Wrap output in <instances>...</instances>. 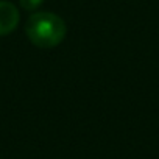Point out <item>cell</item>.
<instances>
[{
  "label": "cell",
  "instance_id": "cell-3",
  "mask_svg": "<svg viewBox=\"0 0 159 159\" xmlns=\"http://www.w3.org/2000/svg\"><path fill=\"white\" fill-rule=\"evenodd\" d=\"M44 2V0H19V3L24 10L27 11H34L41 7V3Z\"/></svg>",
  "mask_w": 159,
  "mask_h": 159
},
{
  "label": "cell",
  "instance_id": "cell-2",
  "mask_svg": "<svg viewBox=\"0 0 159 159\" xmlns=\"http://www.w3.org/2000/svg\"><path fill=\"white\" fill-rule=\"evenodd\" d=\"M19 10L7 0H0V36H7L19 25Z\"/></svg>",
  "mask_w": 159,
  "mask_h": 159
},
{
  "label": "cell",
  "instance_id": "cell-1",
  "mask_svg": "<svg viewBox=\"0 0 159 159\" xmlns=\"http://www.w3.org/2000/svg\"><path fill=\"white\" fill-rule=\"evenodd\" d=\"M27 36L31 44L39 48H53L66 38V22L48 11H39L28 17L25 25Z\"/></svg>",
  "mask_w": 159,
  "mask_h": 159
}]
</instances>
